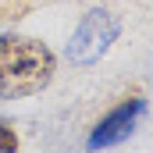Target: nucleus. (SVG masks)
I'll list each match as a JSON object with an SVG mask.
<instances>
[{
  "mask_svg": "<svg viewBox=\"0 0 153 153\" xmlns=\"http://www.w3.org/2000/svg\"><path fill=\"white\" fill-rule=\"evenodd\" d=\"M57 71L53 50L32 36H0V96L25 100L43 93Z\"/></svg>",
  "mask_w": 153,
  "mask_h": 153,
  "instance_id": "1",
  "label": "nucleus"
},
{
  "mask_svg": "<svg viewBox=\"0 0 153 153\" xmlns=\"http://www.w3.org/2000/svg\"><path fill=\"white\" fill-rule=\"evenodd\" d=\"M117 32H121L117 14L103 11V7L85 11V14H82V22H78V29L71 32V39H68V61L78 64V68L96 64V61L111 50V43L117 39Z\"/></svg>",
  "mask_w": 153,
  "mask_h": 153,
  "instance_id": "2",
  "label": "nucleus"
},
{
  "mask_svg": "<svg viewBox=\"0 0 153 153\" xmlns=\"http://www.w3.org/2000/svg\"><path fill=\"white\" fill-rule=\"evenodd\" d=\"M146 114V100L143 96H132L125 103H117L107 117H100V125L93 128L89 135V150H107V146H117L132 135V128L139 125V117Z\"/></svg>",
  "mask_w": 153,
  "mask_h": 153,
  "instance_id": "3",
  "label": "nucleus"
},
{
  "mask_svg": "<svg viewBox=\"0 0 153 153\" xmlns=\"http://www.w3.org/2000/svg\"><path fill=\"white\" fill-rule=\"evenodd\" d=\"M14 150H18V135L7 125H0V153H14Z\"/></svg>",
  "mask_w": 153,
  "mask_h": 153,
  "instance_id": "4",
  "label": "nucleus"
}]
</instances>
